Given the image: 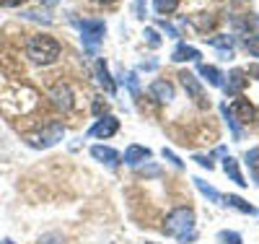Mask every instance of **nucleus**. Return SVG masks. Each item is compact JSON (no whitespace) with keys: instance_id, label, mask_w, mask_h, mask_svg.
Here are the masks:
<instances>
[{"instance_id":"nucleus-22","label":"nucleus","mask_w":259,"mask_h":244,"mask_svg":"<svg viewBox=\"0 0 259 244\" xmlns=\"http://www.w3.org/2000/svg\"><path fill=\"white\" fill-rule=\"evenodd\" d=\"M218 241L221 244H241V234H236V231H221L218 234Z\"/></svg>"},{"instance_id":"nucleus-11","label":"nucleus","mask_w":259,"mask_h":244,"mask_svg":"<svg viewBox=\"0 0 259 244\" xmlns=\"http://www.w3.org/2000/svg\"><path fill=\"white\" fill-rule=\"evenodd\" d=\"M91 156L106 166H117L119 164V156H117V151L114 148H106V146H94L91 148Z\"/></svg>"},{"instance_id":"nucleus-24","label":"nucleus","mask_w":259,"mask_h":244,"mask_svg":"<svg viewBox=\"0 0 259 244\" xmlns=\"http://www.w3.org/2000/svg\"><path fill=\"white\" fill-rule=\"evenodd\" d=\"M143 37H145V42L150 44V47H158V44H161V34H158L156 29H145Z\"/></svg>"},{"instance_id":"nucleus-18","label":"nucleus","mask_w":259,"mask_h":244,"mask_svg":"<svg viewBox=\"0 0 259 244\" xmlns=\"http://www.w3.org/2000/svg\"><path fill=\"white\" fill-rule=\"evenodd\" d=\"M221 112H223V117H226V125H228L231 132H233V138H241V127H239V122H236V117H231V109L223 104V107H221Z\"/></svg>"},{"instance_id":"nucleus-28","label":"nucleus","mask_w":259,"mask_h":244,"mask_svg":"<svg viewBox=\"0 0 259 244\" xmlns=\"http://www.w3.org/2000/svg\"><path fill=\"white\" fill-rule=\"evenodd\" d=\"M21 3H26V0H0V6H3V8H18Z\"/></svg>"},{"instance_id":"nucleus-26","label":"nucleus","mask_w":259,"mask_h":244,"mask_svg":"<svg viewBox=\"0 0 259 244\" xmlns=\"http://www.w3.org/2000/svg\"><path fill=\"white\" fill-rule=\"evenodd\" d=\"M163 156H166V159H168L171 164H174L177 169H184V161H182V159L177 156V153H174V151H168V148H163Z\"/></svg>"},{"instance_id":"nucleus-1","label":"nucleus","mask_w":259,"mask_h":244,"mask_svg":"<svg viewBox=\"0 0 259 244\" xmlns=\"http://www.w3.org/2000/svg\"><path fill=\"white\" fill-rule=\"evenodd\" d=\"M26 57L34 65H50L60 57V42L47 34H36L26 42Z\"/></svg>"},{"instance_id":"nucleus-12","label":"nucleus","mask_w":259,"mask_h":244,"mask_svg":"<svg viewBox=\"0 0 259 244\" xmlns=\"http://www.w3.org/2000/svg\"><path fill=\"white\" fill-rule=\"evenodd\" d=\"M145 159H150V151L143 148V146H130V148L124 151V161H127L130 166H138V164H143Z\"/></svg>"},{"instance_id":"nucleus-14","label":"nucleus","mask_w":259,"mask_h":244,"mask_svg":"<svg viewBox=\"0 0 259 244\" xmlns=\"http://www.w3.org/2000/svg\"><path fill=\"white\" fill-rule=\"evenodd\" d=\"M223 169H226V174L231 177V180L239 185V187H244V185H249L246 180H244V174H241V169H239V164H236V159H231V156H226L223 159Z\"/></svg>"},{"instance_id":"nucleus-10","label":"nucleus","mask_w":259,"mask_h":244,"mask_svg":"<svg viewBox=\"0 0 259 244\" xmlns=\"http://www.w3.org/2000/svg\"><path fill=\"white\" fill-rule=\"evenodd\" d=\"M150 96L158 99L161 104H168L171 99H174V86H171L168 81H153V86H150Z\"/></svg>"},{"instance_id":"nucleus-29","label":"nucleus","mask_w":259,"mask_h":244,"mask_svg":"<svg viewBox=\"0 0 259 244\" xmlns=\"http://www.w3.org/2000/svg\"><path fill=\"white\" fill-rule=\"evenodd\" d=\"M194 159H197V164H202L205 169H212V161H210L207 156H194Z\"/></svg>"},{"instance_id":"nucleus-9","label":"nucleus","mask_w":259,"mask_h":244,"mask_svg":"<svg viewBox=\"0 0 259 244\" xmlns=\"http://www.w3.org/2000/svg\"><path fill=\"white\" fill-rule=\"evenodd\" d=\"M96 81L101 83V88L106 94H117V83L112 81V76H109V71H106V60H96Z\"/></svg>"},{"instance_id":"nucleus-17","label":"nucleus","mask_w":259,"mask_h":244,"mask_svg":"<svg viewBox=\"0 0 259 244\" xmlns=\"http://www.w3.org/2000/svg\"><path fill=\"white\" fill-rule=\"evenodd\" d=\"M194 185H197V190H200V192H202L205 197H210V200H212V203H218V200H221V197H223V195H221L218 190H215V187H210V185H207L205 180H194Z\"/></svg>"},{"instance_id":"nucleus-27","label":"nucleus","mask_w":259,"mask_h":244,"mask_svg":"<svg viewBox=\"0 0 259 244\" xmlns=\"http://www.w3.org/2000/svg\"><path fill=\"white\" fill-rule=\"evenodd\" d=\"M127 88H130V94L138 96V78H135L133 73H127Z\"/></svg>"},{"instance_id":"nucleus-13","label":"nucleus","mask_w":259,"mask_h":244,"mask_svg":"<svg viewBox=\"0 0 259 244\" xmlns=\"http://www.w3.org/2000/svg\"><path fill=\"white\" fill-rule=\"evenodd\" d=\"M197 57H202L200 50L189 47V44H177L174 55H171V60H174V62H187V60H197Z\"/></svg>"},{"instance_id":"nucleus-23","label":"nucleus","mask_w":259,"mask_h":244,"mask_svg":"<svg viewBox=\"0 0 259 244\" xmlns=\"http://www.w3.org/2000/svg\"><path fill=\"white\" fill-rule=\"evenodd\" d=\"M207 42L212 44V47H223V50H231V47H233V37H218V39L210 37Z\"/></svg>"},{"instance_id":"nucleus-31","label":"nucleus","mask_w":259,"mask_h":244,"mask_svg":"<svg viewBox=\"0 0 259 244\" xmlns=\"http://www.w3.org/2000/svg\"><path fill=\"white\" fill-rule=\"evenodd\" d=\"M39 3H41V6H57L60 0H39Z\"/></svg>"},{"instance_id":"nucleus-20","label":"nucleus","mask_w":259,"mask_h":244,"mask_svg":"<svg viewBox=\"0 0 259 244\" xmlns=\"http://www.w3.org/2000/svg\"><path fill=\"white\" fill-rule=\"evenodd\" d=\"M244 161H246V164L251 166V174H254V180H259V171H256V161H259V148H251V151H246Z\"/></svg>"},{"instance_id":"nucleus-21","label":"nucleus","mask_w":259,"mask_h":244,"mask_svg":"<svg viewBox=\"0 0 259 244\" xmlns=\"http://www.w3.org/2000/svg\"><path fill=\"white\" fill-rule=\"evenodd\" d=\"M153 6L158 13H171V11H177L179 0H153Z\"/></svg>"},{"instance_id":"nucleus-7","label":"nucleus","mask_w":259,"mask_h":244,"mask_svg":"<svg viewBox=\"0 0 259 244\" xmlns=\"http://www.w3.org/2000/svg\"><path fill=\"white\" fill-rule=\"evenodd\" d=\"M117 130H119V122H117L114 117L106 115V117H101V120L89 130V135H91V138H109V135H114Z\"/></svg>"},{"instance_id":"nucleus-32","label":"nucleus","mask_w":259,"mask_h":244,"mask_svg":"<svg viewBox=\"0 0 259 244\" xmlns=\"http://www.w3.org/2000/svg\"><path fill=\"white\" fill-rule=\"evenodd\" d=\"M249 73H251V76H256V78H259V65H251V68H249Z\"/></svg>"},{"instance_id":"nucleus-3","label":"nucleus","mask_w":259,"mask_h":244,"mask_svg":"<svg viewBox=\"0 0 259 244\" xmlns=\"http://www.w3.org/2000/svg\"><path fill=\"white\" fill-rule=\"evenodd\" d=\"M192 229H194V211L182 205L177 211H171L166 216V224H163V231L168 236H177L182 241H189L192 239Z\"/></svg>"},{"instance_id":"nucleus-19","label":"nucleus","mask_w":259,"mask_h":244,"mask_svg":"<svg viewBox=\"0 0 259 244\" xmlns=\"http://www.w3.org/2000/svg\"><path fill=\"white\" fill-rule=\"evenodd\" d=\"M231 88H228V91H236V88H244L246 86V81H244V71L241 68H236V71H231Z\"/></svg>"},{"instance_id":"nucleus-15","label":"nucleus","mask_w":259,"mask_h":244,"mask_svg":"<svg viewBox=\"0 0 259 244\" xmlns=\"http://www.w3.org/2000/svg\"><path fill=\"white\" fill-rule=\"evenodd\" d=\"M200 76H202V78H207L212 86L226 88V78H223V73H221L218 68H212V65H200Z\"/></svg>"},{"instance_id":"nucleus-8","label":"nucleus","mask_w":259,"mask_h":244,"mask_svg":"<svg viewBox=\"0 0 259 244\" xmlns=\"http://www.w3.org/2000/svg\"><path fill=\"white\" fill-rule=\"evenodd\" d=\"M50 96H52L55 107H60V109H70L73 107V88L68 83H57L50 91Z\"/></svg>"},{"instance_id":"nucleus-6","label":"nucleus","mask_w":259,"mask_h":244,"mask_svg":"<svg viewBox=\"0 0 259 244\" xmlns=\"http://www.w3.org/2000/svg\"><path fill=\"white\" fill-rule=\"evenodd\" d=\"M231 117H239L244 125H249V122H254L256 120V107L249 101V99H236V104H233V112H231Z\"/></svg>"},{"instance_id":"nucleus-33","label":"nucleus","mask_w":259,"mask_h":244,"mask_svg":"<svg viewBox=\"0 0 259 244\" xmlns=\"http://www.w3.org/2000/svg\"><path fill=\"white\" fill-rule=\"evenodd\" d=\"M94 3H101V6H109V3H117V0H94Z\"/></svg>"},{"instance_id":"nucleus-34","label":"nucleus","mask_w":259,"mask_h":244,"mask_svg":"<svg viewBox=\"0 0 259 244\" xmlns=\"http://www.w3.org/2000/svg\"><path fill=\"white\" fill-rule=\"evenodd\" d=\"M0 244H13V241H0Z\"/></svg>"},{"instance_id":"nucleus-25","label":"nucleus","mask_w":259,"mask_h":244,"mask_svg":"<svg viewBox=\"0 0 259 244\" xmlns=\"http://www.w3.org/2000/svg\"><path fill=\"white\" fill-rule=\"evenodd\" d=\"M246 50L251 57H259V37H249L246 39Z\"/></svg>"},{"instance_id":"nucleus-2","label":"nucleus","mask_w":259,"mask_h":244,"mask_svg":"<svg viewBox=\"0 0 259 244\" xmlns=\"http://www.w3.org/2000/svg\"><path fill=\"white\" fill-rule=\"evenodd\" d=\"M73 26L80 31V42L89 55H96L99 52V44L106 34V24L101 18H70Z\"/></svg>"},{"instance_id":"nucleus-16","label":"nucleus","mask_w":259,"mask_h":244,"mask_svg":"<svg viewBox=\"0 0 259 244\" xmlns=\"http://www.w3.org/2000/svg\"><path fill=\"white\" fill-rule=\"evenodd\" d=\"M223 200H226L231 208H239V211H244V213H256V208H254L251 203H246L244 197H239V195H223Z\"/></svg>"},{"instance_id":"nucleus-5","label":"nucleus","mask_w":259,"mask_h":244,"mask_svg":"<svg viewBox=\"0 0 259 244\" xmlns=\"http://www.w3.org/2000/svg\"><path fill=\"white\" fill-rule=\"evenodd\" d=\"M179 81H182V86L187 88V94H189L194 101H200V107H202V109H207V107H210V101H207V94H205V88L200 86V81L194 78L192 73L182 71V73H179Z\"/></svg>"},{"instance_id":"nucleus-30","label":"nucleus","mask_w":259,"mask_h":244,"mask_svg":"<svg viewBox=\"0 0 259 244\" xmlns=\"http://www.w3.org/2000/svg\"><path fill=\"white\" fill-rule=\"evenodd\" d=\"M161 29H166V31H168L171 37H179V34H177V29H174V26H171V24H161Z\"/></svg>"},{"instance_id":"nucleus-4","label":"nucleus","mask_w":259,"mask_h":244,"mask_svg":"<svg viewBox=\"0 0 259 244\" xmlns=\"http://www.w3.org/2000/svg\"><path fill=\"white\" fill-rule=\"evenodd\" d=\"M62 135H65V127H62L60 122H50V125H45L41 130H34L26 143L34 146V148H50V146L60 143Z\"/></svg>"}]
</instances>
